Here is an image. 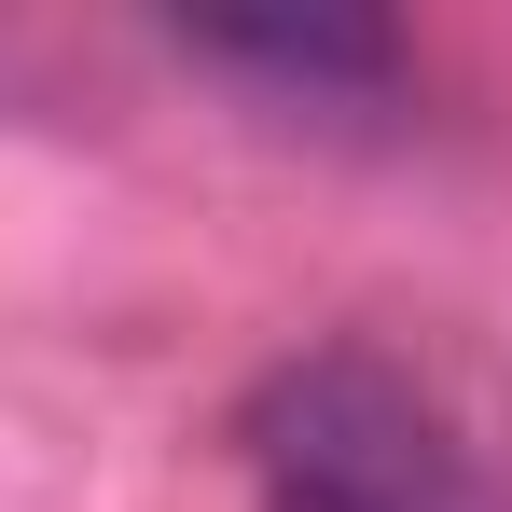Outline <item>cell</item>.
I'll return each instance as SVG.
<instances>
[{
    "label": "cell",
    "instance_id": "1",
    "mask_svg": "<svg viewBox=\"0 0 512 512\" xmlns=\"http://www.w3.org/2000/svg\"><path fill=\"white\" fill-rule=\"evenodd\" d=\"M263 512H471V457L402 360L374 346H305L277 360L236 416Z\"/></svg>",
    "mask_w": 512,
    "mask_h": 512
},
{
    "label": "cell",
    "instance_id": "2",
    "mask_svg": "<svg viewBox=\"0 0 512 512\" xmlns=\"http://www.w3.org/2000/svg\"><path fill=\"white\" fill-rule=\"evenodd\" d=\"M180 56L250 70L277 97H388L402 84V28H374V14H208V28H180Z\"/></svg>",
    "mask_w": 512,
    "mask_h": 512
}]
</instances>
